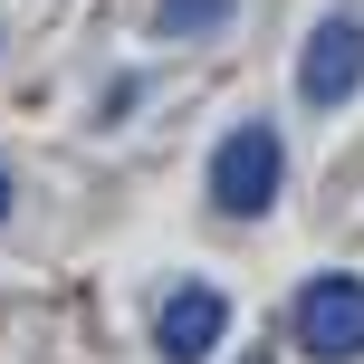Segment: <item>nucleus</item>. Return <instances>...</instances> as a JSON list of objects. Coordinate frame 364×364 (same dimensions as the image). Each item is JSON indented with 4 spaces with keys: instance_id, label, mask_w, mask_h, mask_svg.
Wrapping results in <instances>:
<instances>
[{
    "instance_id": "nucleus-1",
    "label": "nucleus",
    "mask_w": 364,
    "mask_h": 364,
    "mask_svg": "<svg viewBox=\"0 0 364 364\" xmlns=\"http://www.w3.org/2000/svg\"><path fill=\"white\" fill-rule=\"evenodd\" d=\"M278 182H288V144H278V125H230L211 144V201L230 220H259L278 201Z\"/></svg>"
},
{
    "instance_id": "nucleus-2",
    "label": "nucleus",
    "mask_w": 364,
    "mask_h": 364,
    "mask_svg": "<svg viewBox=\"0 0 364 364\" xmlns=\"http://www.w3.org/2000/svg\"><path fill=\"white\" fill-rule=\"evenodd\" d=\"M288 326H297V355L355 364V355H364V278H355V269H316L307 288H297Z\"/></svg>"
},
{
    "instance_id": "nucleus-3",
    "label": "nucleus",
    "mask_w": 364,
    "mask_h": 364,
    "mask_svg": "<svg viewBox=\"0 0 364 364\" xmlns=\"http://www.w3.org/2000/svg\"><path fill=\"white\" fill-rule=\"evenodd\" d=\"M355 87H364V0H336L307 29V48H297V96L307 106H346Z\"/></svg>"
},
{
    "instance_id": "nucleus-4",
    "label": "nucleus",
    "mask_w": 364,
    "mask_h": 364,
    "mask_svg": "<svg viewBox=\"0 0 364 364\" xmlns=\"http://www.w3.org/2000/svg\"><path fill=\"white\" fill-rule=\"evenodd\" d=\"M230 336V297L220 288H173L164 297V316H154V346H164V364H211V346Z\"/></svg>"
},
{
    "instance_id": "nucleus-5",
    "label": "nucleus",
    "mask_w": 364,
    "mask_h": 364,
    "mask_svg": "<svg viewBox=\"0 0 364 364\" xmlns=\"http://www.w3.org/2000/svg\"><path fill=\"white\" fill-rule=\"evenodd\" d=\"M240 0H154V38H220Z\"/></svg>"
},
{
    "instance_id": "nucleus-6",
    "label": "nucleus",
    "mask_w": 364,
    "mask_h": 364,
    "mask_svg": "<svg viewBox=\"0 0 364 364\" xmlns=\"http://www.w3.org/2000/svg\"><path fill=\"white\" fill-rule=\"evenodd\" d=\"M0 220H10V173H0Z\"/></svg>"
}]
</instances>
